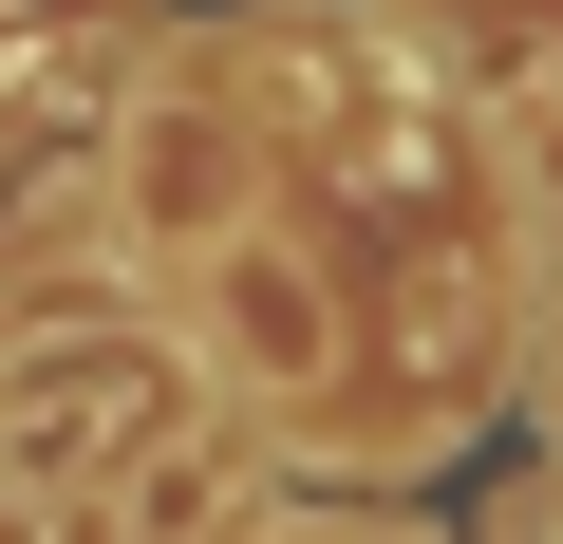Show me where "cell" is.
I'll list each match as a JSON object with an SVG mask.
<instances>
[{"instance_id": "7a4b0ae2", "label": "cell", "mask_w": 563, "mask_h": 544, "mask_svg": "<svg viewBox=\"0 0 563 544\" xmlns=\"http://www.w3.org/2000/svg\"><path fill=\"white\" fill-rule=\"evenodd\" d=\"M113 207H132V244L207 263V244L244 225V132H225L207 95H132V132H113Z\"/></svg>"}, {"instance_id": "277c9868", "label": "cell", "mask_w": 563, "mask_h": 544, "mask_svg": "<svg viewBox=\"0 0 563 544\" xmlns=\"http://www.w3.org/2000/svg\"><path fill=\"white\" fill-rule=\"evenodd\" d=\"M207 525H225V451H169V469L113 507V544H207Z\"/></svg>"}, {"instance_id": "6da1fadb", "label": "cell", "mask_w": 563, "mask_h": 544, "mask_svg": "<svg viewBox=\"0 0 563 544\" xmlns=\"http://www.w3.org/2000/svg\"><path fill=\"white\" fill-rule=\"evenodd\" d=\"M188 301H207V357L263 376V395H320V376H339V301H320V263L282 244V225H225V244L188 263Z\"/></svg>"}, {"instance_id": "3957f363", "label": "cell", "mask_w": 563, "mask_h": 544, "mask_svg": "<svg viewBox=\"0 0 563 544\" xmlns=\"http://www.w3.org/2000/svg\"><path fill=\"white\" fill-rule=\"evenodd\" d=\"M151 413H169L151 338H95V357H20V376H0V469H76V451H132Z\"/></svg>"}]
</instances>
